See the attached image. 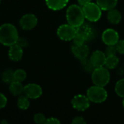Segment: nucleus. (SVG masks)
<instances>
[{
    "label": "nucleus",
    "mask_w": 124,
    "mask_h": 124,
    "mask_svg": "<svg viewBox=\"0 0 124 124\" xmlns=\"http://www.w3.org/2000/svg\"><path fill=\"white\" fill-rule=\"evenodd\" d=\"M18 39V31L15 25L10 23H4L0 26V43L1 44L10 46L16 44Z\"/></svg>",
    "instance_id": "1"
},
{
    "label": "nucleus",
    "mask_w": 124,
    "mask_h": 124,
    "mask_svg": "<svg viewBox=\"0 0 124 124\" xmlns=\"http://www.w3.org/2000/svg\"><path fill=\"white\" fill-rule=\"evenodd\" d=\"M66 18L68 24L76 28L81 27L84 22V14L82 7L77 4L70 5L66 11Z\"/></svg>",
    "instance_id": "2"
},
{
    "label": "nucleus",
    "mask_w": 124,
    "mask_h": 124,
    "mask_svg": "<svg viewBox=\"0 0 124 124\" xmlns=\"http://www.w3.org/2000/svg\"><path fill=\"white\" fill-rule=\"evenodd\" d=\"M92 80L94 85L105 86L110 80V73L107 68H95L92 73Z\"/></svg>",
    "instance_id": "3"
},
{
    "label": "nucleus",
    "mask_w": 124,
    "mask_h": 124,
    "mask_svg": "<svg viewBox=\"0 0 124 124\" xmlns=\"http://www.w3.org/2000/svg\"><path fill=\"white\" fill-rule=\"evenodd\" d=\"M86 96L90 102L94 103H102L107 100L108 92L104 86L94 85L88 89Z\"/></svg>",
    "instance_id": "4"
},
{
    "label": "nucleus",
    "mask_w": 124,
    "mask_h": 124,
    "mask_svg": "<svg viewBox=\"0 0 124 124\" xmlns=\"http://www.w3.org/2000/svg\"><path fill=\"white\" fill-rule=\"evenodd\" d=\"M83 12L86 19L91 22H97L102 17V9L97 4L89 2L82 6Z\"/></svg>",
    "instance_id": "5"
},
{
    "label": "nucleus",
    "mask_w": 124,
    "mask_h": 124,
    "mask_svg": "<svg viewBox=\"0 0 124 124\" xmlns=\"http://www.w3.org/2000/svg\"><path fill=\"white\" fill-rule=\"evenodd\" d=\"M77 31L76 28L70 24L61 25L57 31V34L58 37L62 41H70L73 40Z\"/></svg>",
    "instance_id": "6"
},
{
    "label": "nucleus",
    "mask_w": 124,
    "mask_h": 124,
    "mask_svg": "<svg viewBox=\"0 0 124 124\" xmlns=\"http://www.w3.org/2000/svg\"><path fill=\"white\" fill-rule=\"evenodd\" d=\"M71 104L75 110L78 111H85L90 107V100L87 96L77 94L73 97Z\"/></svg>",
    "instance_id": "7"
},
{
    "label": "nucleus",
    "mask_w": 124,
    "mask_h": 124,
    "mask_svg": "<svg viewBox=\"0 0 124 124\" xmlns=\"http://www.w3.org/2000/svg\"><path fill=\"white\" fill-rule=\"evenodd\" d=\"M20 25L23 30H31L34 28L38 23V19L33 14L28 13L24 15L20 20Z\"/></svg>",
    "instance_id": "8"
},
{
    "label": "nucleus",
    "mask_w": 124,
    "mask_h": 124,
    "mask_svg": "<svg viewBox=\"0 0 124 124\" xmlns=\"http://www.w3.org/2000/svg\"><path fill=\"white\" fill-rule=\"evenodd\" d=\"M102 39L107 46L116 45L119 41V34L116 30L113 28H108L103 31Z\"/></svg>",
    "instance_id": "9"
},
{
    "label": "nucleus",
    "mask_w": 124,
    "mask_h": 124,
    "mask_svg": "<svg viewBox=\"0 0 124 124\" xmlns=\"http://www.w3.org/2000/svg\"><path fill=\"white\" fill-rule=\"evenodd\" d=\"M42 88L36 84H28L24 86L23 93L29 99H37L42 94Z\"/></svg>",
    "instance_id": "10"
},
{
    "label": "nucleus",
    "mask_w": 124,
    "mask_h": 124,
    "mask_svg": "<svg viewBox=\"0 0 124 124\" xmlns=\"http://www.w3.org/2000/svg\"><path fill=\"white\" fill-rule=\"evenodd\" d=\"M106 57L107 56L105 54V52L100 50H96L93 52V53L91 54L89 60L94 68H100L105 65Z\"/></svg>",
    "instance_id": "11"
},
{
    "label": "nucleus",
    "mask_w": 124,
    "mask_h": 124,
    "mask_svg": "<svg viewBox=\"0 0 124 124\" xmlns=\"http://www.w3.org/2000/svg\"><path fill=\"white\" fill-rule=\"evenodd\" d=\"M72 53L77 59L84 60L87 58L89 54V49L85 44L81 45L73 44L72 46Z\"/></svg>",
    "instance_id": "12"
},
{
    "label": "nucleus",
    "mask_w": 124,
    "mask_h": 124,
    "mask_svg": "<svg viewBox=\"0 0 124 124\" xmlns=\"http://www.w3.org/2000/svg\"><path fill=\"white\" fill-rule=\"evenodd\" d=\"M8 55L11 60L14 62L20 61L22 59L23 55V47H21L17 43L10 46L9 52H8Z\"/></svg>",
    "instance_id": "13"
},
{
    "label": "nucleus",
    "mask_w": 124,
    "mask_h": 124,
    "mask_svg": "<svg viewBox=\"0 0 124 124\" xmlns=\"http://www.w3.org/2000/svg\"><path fill=\"white\" fill-rule=\"evenodd\" d=\"M45 1L49 9L57 11L65 7L69 0H45Z\"/></svg>",
    "instance_id": "14"
},
{
    "label": "nucleus",
    "mask_w": 124,
    "mask_h": 124,
    "mask_svg": "<svg viewBox=\"0 0 124 124\" xmlns=\"http://www.w3.org/2000/svg\"><path fill=\"white\" fill-rule=\"evenodd\" d=\"M107 18H108V20L109 21V23H110L111 24H113V25H116V24H118L121 21L122 15H121V13L120 12V11L113 8V9L108 10V15H107Z\"/></svg>",
    "instance_id": "15"
},
{
    "label": "nucleus",
    "mask_w": 124,
    "mask_h": 124,
    "mask_svg": "<svg viewBox=\"0 0 124 124\" xmlns=\"http://www.w3.org/2000/svg\"><path fill=\"white\" fill-rule=\"evenodd\" d=\"M9 92L15 97L20 96L23 93L24 86L23 85L22 82L13 81L9 84Z\"/></svg>",
    "instance_id": "16"
},
{
    "label": "nucleus",
    "mask_w": 124,
    "mask_h": 124,
    "mask_svg": "<svg viewBox=\"0 0 124 124\" xmlns=\"http://www.w3.org/2000/svg\"><path fill=\"white\" fill-rule=\"evenodd\" d=\"M97 4L102 10H110L116 7L118 0H97Z\"/></svg>",
    "instance_id": "17"
},
{
    "label": "nucleus",
    "mask_w": 124,
    "mask_h": 124,
    "mask_svg": "<svg viewBox=\"0 0 124 124\" xmlns=\"http://www.w3.org/2000/svg\"><path fill=\"white\" fill-rule=\"evenodd\" d=\"M118 63H119V59L115 54L111 56H107L105 65L108 69H114L118 66Z\"/></svg>",
    "instance_id": "18"
},
{
    "label": "nucleus",
    "mask_w": 124,
    "mask_h": 124,
    "mask_svg": "<svg viewBox=\"0 0 124 124\" xmlns=\"http://www.w3.org/2000/svg\"><path fill=\"white\" fill-rule=\"evenodd\" d=\"M17 107L20 109H21V110H27L30 106L29 98L25 95H22V94L20 95L18 99H17Z\"/></svg>",
    "instance_id": "19"
},
{
    "label": "nucleus",
    "mask_w": 124,
    "mask_h": 124,
    "mask_svg": "<svg viewBox=\"0 0 124 124\" xmlns=\"http://www.w3.org/2000/svg\"><path fill=\"white\" fill-rule=\"evenodd\" d=\"M27 77L26 72L23 69H17L14 71V81L23 82L25 80Z\"/></svg>",
    "instance_id": "20"
},
{
    "label": "nucleus",
    "mask_w": 124,
    "mask_h": 124,
    "mask_svg": "<svg viewBox=\"0 0 124 124\" xmlns=\"http://www.w3.org/2000/svg\"><path fill=\"white\" fill-rule=\"evenodd\" d=\"M1 79L4 83L10 84L14 81V71L11 70H7L2 73Z\"/></svg>",
    "instance_id": "21"
},
{
    "label": "nucleus",
    "mask_w": 124,
    "mask_h": 124,
    "mask_svg": "<svg viewBox=\"0 0 124 124\" xmlns=\"http://www.w3.org/2000/svg\"><path fill=\"white\" fill-rule=\"evenodd\" d=\"M115 91L118 96L124 98V78L119 80L115 86Z\"/></svg>",
    "instance_id": "22"
},
{
    "label": "nucleus",
    "mask_w": 124,
    "mask_h": 124,
    "mask_svg": "<svg viewBox=\"0 0 124 124\" xmlns=\"http://www.w3.org/2000/svg\"><path fill=\"white\" fill-rule=\"evenodd\" d=\"M73 44H75V45H81V44H84L85 43L86 36L83 33L77 31L75 36L73 39Z\"/></svg>",
    "instance_id": "23"
},
{
    "label": "nucleus",
    "mask_w": 124,
    "mask_h": 124,
    "mask_svg": "<svg viewBox=\"0 0 124 124\" xmlns=\"http://www.w3.org/2000/svg\"><path fill=\"white\" fill-rule=\"evenodd\" d=\"M46 119V117L42 113H36L33 116V121L37 124H45Z\"/></svg>",
    "instance_id": "24"
},
{
    "label": "nucleus",
    "mask_w": 124,
    "mask_h": 124,
    "mask_svg": "<svg viewBox=\"0 0 124 124\" xmlns=\"http://www.w3.org/2000/svg\"><path fill=\"white\" fill-rule=\"evenodd\" d=\"M116 53H117V50L115 45H108L105 51V54H106V56L115 55L116 54Z\"/></svg>",
    "instance_id": "25"
},
{
    "label": "nucleus",
    "mask_w": 124,
    "mask_h": 124,
    "mask_svg": "<svg viewBox=\"0 0 124 124\" xmlns=\"http://www.w3.org/2000/svg\"><path fill=\"white\" fill-rule=\"evenodd\" d=\"M115 46L117 52L121 54H124V40H119Z\"/></svg>",
    "instance_id": "26"
},
{
    "label": "nucleus",
    "mask_w": 124,
    "mask_h": 124,
    "mask_svg": "<svg viewBox=\"0 0 124 124\" xmlns=\"http://www.w3.org/2000/svg\"><path fill=\"white\" fill-rule=\"evenodd\" d=\"M7 103V99L2 93H0V109L4 108Z\"/></svg>",
    "instance_id": "27"
},
{
    "label": "nucleus",
    "mask_w": 124,
    "mask_h": 124,
    "mask_svg": "<svg viewBox=\"0 0 124 124\" xmlns=\"http://www.w3.org/2000/svg\"><path fill=\"white\" fill-rule=\"evenodd\" d=\"M72 124H86V122L84 118L81 116H76L72 121Z\"/></svg>",
    "instance_id": "28"
},
{
    "label": "nucleus",
    "mask_w": 124,
    "mask_h": 124,
    "mask_svg": "<svg viewBox=\"0 0 124 124\" xmlns=\"http://www.w3.org/2000/svg\"><path fill=\"white\" fill-rule=\"evenodd\" d=\"M45 124H60V121L56 118H46V121H45Z\"/></svg>",
    "instance_id": "29"
},
{
    "label": "nucleus",
    "mask_w": 124,
    "mask_h": 124,
    "mask_svg": "<svg viewBox=\"0 0 124 124\" xmlns=\"http://www.w3.org/2000/svg\"><path fill=\"white\" fill-rule=\"evenodd\" d=\"M91 1H92V0H78V2L79 4L81 5V6H84V5L88 4V3H89V2H91Z\"/></svg>",
    "instance_id": "30"
},
{
    "label": "nucleus",
    "mask_w": 124,
    "mask_h": 124,
    "mask_svg": "<svg viewBox=\"0 0 124 124\" xmlns=\"http://www.w3.org/2000/svg\"><path fill=\"white\" fill-rule=\"evenodd\" d=\"M123 107H124V100H123Z\"/></svg>",
    "instance_id": "31"
},
{
    "label": "nucleus",
    "mask_w": 124,
    "mask_h": 124,
    "mask_svg": "<svg viewBox=\"0 0 124 124\" xmlns=\"http://www.w3.org/2000/svg\"><path fill=\"white\" fill-rule=\"evenodd\" d=\"M1 0H0V4H1Z\"/></svg>",
    "instance_id": "32"
}]
</instances>
